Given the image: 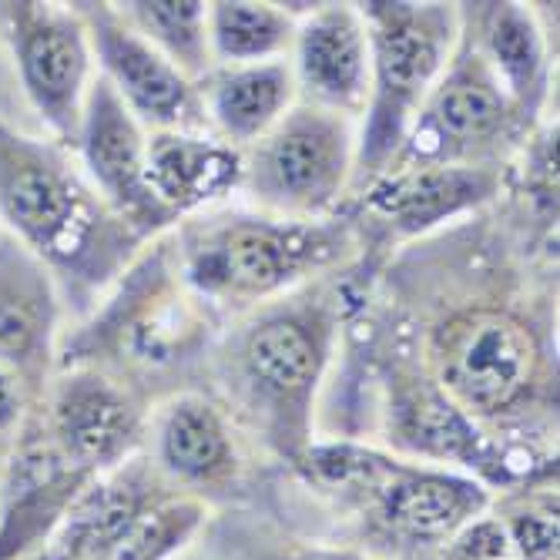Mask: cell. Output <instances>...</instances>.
Masks as SVG:
<instances>
[{"instance_id": "cell-18", "label": "cell", "mask_w": 560, "mask_h": 560, "mask_svg": "<svg viewBox=\"0 0 560 560\" xmlns=\"http://www.w3.org/2000/svg\"><path fill=\"white\" fill-rule=\"evenodd\" d=\"M295 94L299 88L292 61L285 58L262 65L212 68L198 88L206 121H212L219 135L238 151L269 135L295 105Z\"/></svg>"}, {"instance_id": "cell-4", "label": "cell", "mask_w": 560, "mask_h": 560, "mask_svg": "<svg viewBox=\"0 0 560 560\" xmlns=\"http://www.w3.org/2000/svg\"><path fill=\"white\" fill-rule=\"evenodd\" d=\"M370 31V101L355 151V175L376 182L396 162L423 101L443 78L460 18L450 4H360Z\"/></svg>"}, {"instance_id": "cell-17", "label": "cell", "mask_w": 560, "mask_h": 560, "mask_svg": "<svg viewBox=\"0 0 560 560\" xmlns=\"http://www.w3.org/2000/svg\"><path fill=\"white\" fill-rule=\"evenodd\" d=\"M242 182V151L198 131L148 135V185L178 219L232 195Z\"/></svg>"}, {"instance_id": "cell-29", "label": "cell", "mask_w": 560, "mask_h": 560, "mask_svg": "<svg viewBox=\"0 0 560 560\" xmlns=\"http://www.w3.org/2000/svg\"><path fill=\"white\" fill-rule=\"evenodd\" d=\"M21 94L18 91V81H14V71H11V61H8V50L4 44H0V121H8L4 112H8V94ZM11 125V121H8Z\"/></svg>"}, {"instance_id": "cell-20", "label": "cell", "mask_w": 560, "mask_h": 560, "mask_svg": "<svg viewBox=\"0 0 560 560\" xmlns=\"http://www.w3.org/2000/svg\"><path fill=\"white\" fill-rule=\"evenodd\" d=\"M155 446L162 467L185 483H212L235 467L225 417L195 393H182L162 406Z\"/></svg>"}, {"instance_id": "cell-11", "label": "cell", "mask_w": 560, "mask_h": 560, "mask_svg": "<svg viewBox=\"0 0 560 560\" xmlns=\"http://www.w3.org/2000/svg\"><path fill=\"white\" fill-rule=\"evenodd\" d=\"M141 413L131 393L91 363H68L47 396V433L78 470L115 467L135 446Z\"/></svg>"}, {"instance_id": "cell-15", "label": "cell", "mask_w": 560, "mask_h": 560, "mask_svg": "<svg viewBox=\"0 0 560 560\" xmlns=\"http://www.w3.org/2000/svg\"><path fill=\"white\" fill-rule=\"evenodd\" d=\"M355 483L373 487L380 517L393 530L417 540L450 537L453 530L467 527L487 506V493L477 480L443 474V470L402 467L370 450L352 487Z\"/></svg>"}, {"instance_id": "cell-21", "label": "cell", "mask_w": 560, "mask_h": 560, "mask_svg": "<svg viewBox=\"0 0 560 560\" xmlns=\"http://www.w3.org/2000/svg\"><path fill=\"white\" fill-rule=\"evenodd\" d=\"M480 55L511 94L517 112H537L547 97V40L530 8L524 4H490L483 18Z\"/></svg>"}, {"instance_id": "cell-27", "label": "cell", "mask_w": 560, "mask_h": 560, "mask_svg": "<svg viewBox=\"0 0 560 560\" xmlns=\"http://www.w3.org/2000/svg\"><path fill=\"white\" fill-rule=\"evenodd\" d=\"M506 557V530L493 521L470 524L456 544V560H503Z\"/></svg>"}, {"instance_id": "cell-6", "label": "cell", "mask_w": 560, "mask_h": 560, "mask_svg": "<svg viewBox=\"0 0 560 560\" xmlns=\"http://www.w3.org/2000/svg\"><path fill=\"white\" fill-rule=\"evenodd\" d=\"M0 44L27 112L47 138L74 144L84 101L94 84V50L78 8L65 4H0Z\"/></svg>"}, {"instance_id": "cell-2", "label": "cell", "mask_w": 560, "mask_h": 560, "mask_svg": "<svg viewBox=\"0 0 560 560\" xmlns=\"http://www.w3.org/2000/svg\"><path fill=\"white\" fill-rule=\"evenodd\" d=\"M336 323L319 299L279 302L238 329L222 352L232 406L282 456L302 460L319 383L332 355Z\"/></svg>"}, {"instance_id": "cell-30", "label": "cell", "mask_w": 560, "mask_h": 560, "mask_svg": "<svg viewBox=\"0 0 560 560\" xmlns=\"http://www.w3.org/2000/svg\"><path fill=\"white\" fill-rule=\"evenodd\" d=\"M276 560H360V557L336 553V550H292V553H282Z\"/></svg>"}, {"instance_id": "cell-31", "label": "cell", "mask_w": 560, "mask_h": 560, "mask_svg": "<svg viewBox=\"0 0 560 560\" xmlns=\"http://www.w3.org/2000/svg\"><path fill=\"white\" fill-rule=\"evenodd\" d=\"M21 560H71V557L55 544V547H47V550H34V553H27V557H21Z\"/></svg>"}, {"instance_id": "cell-10", "label": "cell", "mask_w": 560, "mask_h": 560, "mask_svg": "<svg viewBox=\"0 0 560 560\" xmlns=\"http://www.w3.org/2000/svg\"><path fill=\"white\" fill-rule=\"evenodd\" d=\"M97 61V74L125 101L131 118L148 131H198L206 108L188 81L159 47L131 31L112 4H74Z\"/></svg>"}, {"instance_id": "cell-5", "label": "cell", "mask_w": 560, "mask_h": 560, "mask_svg": "<svg viewBox=\"0 0 560 560\" xmlns=\"http://www.w3.org/2000/svg\"><path fill=\"white\" fill-rule=\"evenodd\" d=\"M352 118L316 105H292L285 118L242 151L238 188L262 215L316 222L336 209L355 175Z\"/></svg>"}, {"instance_id": "cell-13", "label": "cell", "mask_w": 560, "mask_h": 560, "mask_svg": "<svg viewBox=\"0 0 560 560\" xmlns=\"http://www.w3.org/2000/svg\"><path fill=\"white\" fill-rule=\"evenodd\" d=\"M65 292L34 252L0 229V366L37 389L58 355Z\"/></svg>"}, {"instance_id": "cell-3", "label": "cell", "mask_w": 560, "mask_h": 560, "mask_svg": "<svg viewBox=\"0 0 560 560\" xmlns=\"http://www.w3.org/2000/svg\"><path fill=\"white\" fill-rule=\"evenodd\" d=\"M346 245L349 232L319 219L219 215L188 225L182 235V272L206 299L262 302L332 266Z\"/></svg>"}, {"instance_id": "cell-7", "label": "cell", "mask_w": 560, "mask_h": 560, "mask_svg": "<svg viewBox=\"0 0 560 560\" xmlns=\"http://www.w3.org/2000/svg\"><path fill=\"white\" fill-rule=\"evenodd\" d=\"M436 370L440 389L464 413L493 420L527 402L540 355L524 323L493 310H477L440 329Z\"/></svg>"}, {"instance_id": "cell-9", "label": "cell", "mask_w": 560, "mask_h": 560, "mask_svg": "<svg viewBox=\"0 0 560 560\" xmlns=\"http://www.w3.org/2000/svg\"><path fill=\"white\" fill-rule=\"evenodd\" d=\"M517 105L480 50H470L430 91L393 165L453 162L470 165L477 151L500 141L514 125Z\"/></svg>"}, {"instance_id": "cell-25", "label": "cell", "mask_w": 560, "mask_h": 560, "mask_svg": "<svg viewBox=\"0 0 560 560\" xmlns=\"http://www.w3.org/2000/svg\"><path fill=\"white\" fill-rule=\"evenodd\" d=\"M201 506L178 500V503H151L128 527L121 544L108 560H165L182 540L198 527Z\"/></svg>"}, {"instance_id": "cell-12", "label": "cell", "mask_w": 560, "mask_h": 560, "mask_svg": "<svg viewBox=\"0 0 560 560\" xmlns=\"http://www.w3.org/2000/svg\"><path fill=\"white\" fill-rule=\"evenodd\" d=\"M292 74L305 105L360 118L370 101V31L355 4H323L295 21Z\"/></svg>"}, {"instance_id": "cell-24", "label": "cell", "mask_w": 560, "mask_h": 560, "mask_svg": "<svg viewBox=\"0 0 560 560\" xmlns=\"http://www.w3.org/2000/svg\"><path fill=\"white\" fill-rule=\"evenodd\" d=\"M118 14L151 47H159L188 81H201L212 71L215 61L209 47V4H198V0H135V4H121Z\"/></svg>"}, {"instance_id": "cell-26", "label": "cell", "mask_w": 560, "mask_h": 560, "mask_svg": "<svg viewBox=\"0 0 560 560\" xmlns=\"http://www.w3.org/2000/svg\"><path fill=\"white\" fill-rule=\"evenodd\" d=\"M514 540L527 560H553L557 557V521L544 514H521L514 521Z\"/></svg>"}, {"instance_id": "cell-16", "label": "cell", "mask_w": 560, "mask_h": 560, "mask_svg": "<svg viewBox=\"0 0 560 560\" xmlns=\"http://www.w3.org/2000/svg\"><path fill=\"white\" fill-rule=\"evenodd\" d=\"M94 477L97 474L71 467L50 440L24 446L4 474L0 560H21L40 550Z\"/></svg>"}, {"instance_id": "cell-14", "label": "cell", "mask_w": 560, "mask_h": 560, "mask_svg": "<svg viewBox=\"0 0 560 560\" xmlns=\"http://www.w3.org/2000/svg\"><path fill=\"white\" fill-rule=\"evenodd\" d=\"M500 188V175L490 165H399L370 182L366 212L396 235H420L433 225L480 209Z\"/></svg>"}, {"instance_id": "cell-1", "label": "cell", "mask_w": 560, "mask_h": 560, "mask_svg": "<svg viewBox=\"0 0 560 560\" xmlns=\"http://www.w3.org/2000/svg\"><path fill=\"white\" fill-rule=\"evenodd\" d=\"M0 222L74 302L112 285L141 242L97 198L65 144L8 121H0Z\"/></svg>"}, {"instance_id": "cell-8", "label": "cell", "mask_w": 560, "mask_h": 560, "mask_svg": "<svg viewBox=\"0 0 560 560\" xmlns=\"http://www.w3.org/2000/svg\"><path fill=\"white\" fill-rule=\"evenodd\" d=\"M78 151V165L97 198L138 235H151L175 222V215L162 206L148 185V135L131 118L125 101L105 78H94L78 138L71 144Z\"/></svg>"}, {"instance_id": "cell-19", "label": "cell", "mask_w": 560, "mask_h": 560, "mask_svg": "<svg viewBox=\"0 0 560 560\" xmlns=\"http://www.w3.org/2000/svg\"><path fill=\"white\" fill-rule=\"evenodd\" d=\"M389 420V440H396L402 450L423 453L430 460L467 464L497 480L511 477V470L493 456V446L480 436L474 420L440 389V383L410 380L393 396Z\"/></svg>"}, {"instance_id": "cell-28", "label": "cell", "mask_w": 560, "mask_h": 560, "mask_svg": "<svg viewBox=\"0 0 560 560\" xmlns=\"http://www.w3.org/2000/svg\"><path fill=\"white\" fill-rule=\"evenodd\" d=\"M27 396L31 389L24 386V380L8 366H0V436H11L24 423Z\"/></svg>"}, {"instance_id": "cell-23", "label": "cell", "mask_w": 560, "mask_h": 560, "mask_svg": "<svg viewBox=\"0 0 560 560\" xmlns=\"http://www.w3.org/2000/svg\"><path fill=\"white\" fill-rule=\"evenodd\" d=\"M295 18L279 4L222 0L209 4V47L219 68L279 61L292 50Z\"/></svg>"}, {"instance_id": "cell-22", "label": "cell", "mask_w": 560, "mask_h": 560, "mask_svg": "<svg viewBox=\"0 0 560 560\" xmlns=\"http://www.w3.org/2000/svg\"><path fill=\"white\" fill-rule=\"evenodd\" d=\"M148 503V480L135 467L112 480L88 483L61 524L58 547L71 560H108Z\"/></svg>"}]
</instances>
